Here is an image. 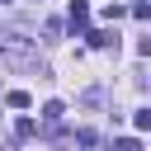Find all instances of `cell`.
Here are the masks:
<instances>
[{
  "label": "cell",
  "mask_w": 151,
  "mask_h": 151,
  "mask_svg": "<svg viewBox=\"0 0 151 151\" xmlns=\"http://www.w3.org/2000/svg\"><path fill=\"white\" fill-rule=\"evenodd\" d=\"M0 61H5V66H14V71H38V76H42L38 47H33V38H28V33H19V28L0 33Z\"/></svg>",
  "instance_id": "obj_1"
},
{
  "label": "cell",
  "mask_w": 151,
  "mask_h": 151,
  "mask_svg": "<svg viewBox=\"0 0 151 151\" xmlns=\"http://www.w3.org/2000/svg\"><path fill=\"white\" fill-rule=\"evenodd\" d=\"M61 113H66V109H61V99H52V104H42V127H47V132H57V123H61Z\"/></svg>",
  "instance_id": "obj_2"
},
{
  "label": "cell",
  "mask_w": 151,
  "mask_h": 151,
  "mask_svg": "<svg viewBox=\"0 0 151 151\" xmlns=\"http://www.w3.org/2000/svg\"><path fill=\"white\" fill-rule=\"evenodd\" d=\"M90 19V0H71V33H80Z\"/></svg>",
  "instance_id": "obj_3"
},
{
  "label": "cell",
  "mask_w": 151,
  "mask_h": 151,
  "mask_svg": "<svg viewBox=\"0 0 151 151\" xmlns=\"http://www.w3.org/2000/svg\"><path fill=\"white\" fill-rule=\"evenodd\" d=\"M90 38V47H118V33L113 28H94V33H85Z\"/></svg>",
  "instance_id": "obj_4"
},
{
  "label": "cell",
  "mask_w": 151,
  "mask_h": 151,
  "mask_svg": "<svg viewBox=\"0 0 151 151\" xmlns=\"http://www.w3.org/2000/svg\"><path fill=\"white\" fill-rule=\"evenodd\" d=\"M33 132H38V123H33V118H19V123H14V137H19V142H28Z\"/></svg>",
  "instance_id": "obj_5"
},
{
  "label": "cell",
  "mask_w": 151,
  "mask_h": 151,
  "mask_svg": "<svg viewBox=\"0 0 151 151\" xmlns=\"http://www.w3.org/2000/svg\"><path fill=\"white\" fill-rule=\"evenodd\" d=\"M5 104H9V109H28V104H33V99H28V94H24V90H9V94H5Z\"/></svg>",
  "instance_id": "obj_6"
},
{
  "label": "cell",
  "mask_w": 151,
  "mask_h": 151,
  "mask_svg": "<svg viewBox=\"0 0 151 151\" xmlns=\"http://www.w3.org/2000/svg\"><path fill=\"white\" fill-rule=\"evenodd\" d=\"M113 151H142V142H137V137H118V142H113Z\"/></svg>",
  "instance_id": "obj_7"
},
{
  "label": "cell",
  "mask_w": 151,
  "mask_h": 151,
  "mask_svg": "<svg viewBox=\"0 0 151 151\" xmlns=\"http://www.w3.org/2000/svg\"><path fill=\"white\" fill-rule=\"evenodd\" d=\"M132 123H137V127L146 132V127H151V109H137V113H132Z\"/></svg>",
  "instance_id": "obj_8"
},
{
  "label": "cell",
  "mask_w": 151,
  "mask_h": 151,
  "mask_svg": "<svg viewBox=\"0 0 151 151\" xmlns=\"http://www.w3.org/2000/svg\"><path fill=\"white\" fill-rule=\"evenodd\" d=\"M0 5H9V0H0Z\"/></svg>",
  "instance_id": "obj_9"
}]
</instances>
